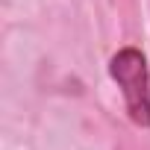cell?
<instances>
[{
  "label": "cell",
  "instance_id": "6da1fadb",
  "mask_svg": "<svg viewBox=\"0 0 150 150\" xmlns=\"http://www.w3.org/2000/svg\"><path fill=\"white\" fill-rule=\"evenodd\" d=\"M109 74L124 94L129 118L138 127H150V71L144 53L135 47L118 50L109 62Z\"/></svg>",
  "mask_w": 150,
  "mask_h": 150
}]
</instances>
